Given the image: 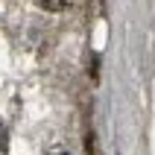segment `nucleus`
I'll use <instances>...</instances> for the list:
<instances>
[{"label":"nucleus","mask_w":155,"mask_h":155,"mask_svg":"<svg viewBox=\"0 0 155 155\" xmlns=\"http://www.w3.org/2000/svg\"><path fill=\"white\" fill-rule=\"evenodd\" d=\"M50 155H68V152H50Z\"/></svg>","instance_id":"obj_2"},{"label":"nucleus","mask_w":155,"mask_h":155,"mask_svg":"<svg viewBox=\"0 0 155 155\" xmlns=\"http://www.w3.org/2000/svg\"><path fill=\"white\" fill-rule=\"evenodd\" d=\"M41 6H44V9H50V12H59V9L68 6V0H41Z\"/></svg>","instance_id":"obj_1"}]
</instances>
